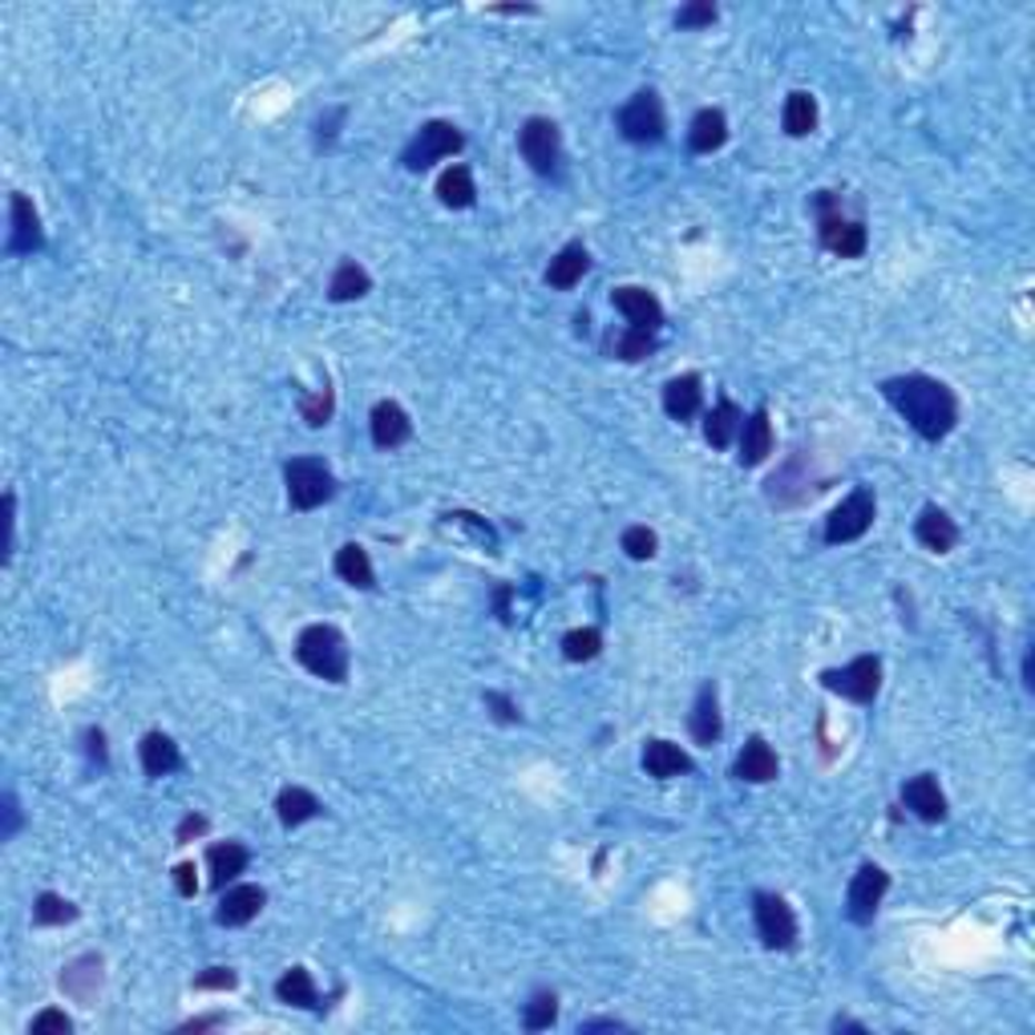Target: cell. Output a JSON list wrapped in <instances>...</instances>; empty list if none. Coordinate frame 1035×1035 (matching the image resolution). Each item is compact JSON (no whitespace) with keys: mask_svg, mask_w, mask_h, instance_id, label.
Instances as JSON below:
<instances>
[{"mask_svg":"<svg viewBox=\"0 0 1035 1035\" xmlns=\"http://www.w3.org/2000/svg\"><path fill=\"white\" fill-rule=\"evenodd\" d=\"M882 397L923 441H943L958 425V401L951 385H943L938 377H926V372L882 380Z\"/></svg>","mask_w":1035,"mask_h":1035,"instance_id":"6da1fadb","label":"cell"},{"mask_svg":"<svg viewBox=\"0 0 1035 1035\" xmlns=\"http://www.w3.org/2000/svg\"><path fill=\"white\" fill-rule=\"evenodd\" d=\"M296 659H300V668H308L316 679H328V684H345L348 668H352L345 635L332 624L303 627V631L296 635Z\"/></svg>","mask_w":1035,"mask_h":1035,"instance_id":"7a4b0ae2","label":"cell"},{"mask_svg":"<svg viewBox=\"0 0 1035 1035\" xmlns=\"http://www.w3.org/2000/svg\"><path fill=\"white\" fill-rule=\"evenodd\" d=\"M813 211H817V239H822L825 251H834V256H842V259H857L866 251V243H869L866 223H862V219H849V215L842 211V199H837L834 190H822V195L813 199Z\"/></svg>","mask_w":1035,"mask_h":1035,"instance_id":"3957f363","label":"cell"},{"mask_svg":"<svg viewBox=\"0 0 1035 1035\" xmlns=\"http://www.w3.org/2000/svg\"><path fill=\"white\" fill-rule=\"evenodd\" d=\"M283 486H288L291 510L300 514L316 510V506H324L336 494L332 469L324 466L320 457H291L288 466H283Z\"/></svg>","mask_w":1035,"mask_h":1035,"instance_id":"277c9868","label":"cell"},{"mask_svg":"<svg viewBox=\"0 0 1035 1035\" xmlns=\"http://www.w3.org/2000/svg\"><path fill=\"white\" fill-rule=\"evenodd\" d=\"M461 146H466V135L454 122H425L401 150V167L417 175V170H429L441 158H454Z\"/></svg>","mask_w":1035,"mask_h":1035,"instance_id":"5b68a950","label":"cell"},{"mask_svg":"<svg viewBox=\"0 0 1035 1035\" xmlns=\"http://www.w3.org/2000/svg\"><path fill=\"white\" fill-rule=\"evenodd\" d=\"M615 126L619 135L635 146H656L664 142V130H668V118H664V101L656 90H639L624 110L615 113Z\"/></svg>","mask_w":1035,"mask_h":1035,"instance_id":"8992f818","label":"cell"},{"mask_svg":"<svg viewBox=\"0 0 1035 1035\" xmlns=\"http://www.w3.org/2000/svg\"><path fill=\"white\" fill-rule=\"evenodd\" d=\"M753 923L768 951H793L797 946V914L780 894L757 890L753 894Z\"/></svg>","mask_w":1035,"mask_h":1035,"instance_id":"52a82bcc","label":"cell"},{"mask_svg":"<svg viewBox=\"0 0 1035 1035\" xmlns=\"http://www.w3.org/2000/svg\"><path fill=\"white\" fill-rule=\"evenodd\" d=\"M518 150H523L526 167L543 175V179H555L558 167H563V135L550 118H526L523 130H518Z\"/></svg>","mask_w":1035,"mask_h":1035,"instance_id":"ba28073f","label":"cell"},{"mask_svg":"<svg viewBox=\"0 0 1035 1035\" xmlns=\"http://www.w3.org/2000/svg\"><path fill=\"white\" fill-rule=\"evenodd\" d=\"M874 514H878L874 494H869L866 486H857V490L849 494V498H842V506H834L829 518H825V543L829 546L857 543V538L874 526Z\"/></svg>","mask_w":1035,"mask_h":1035,"instance_id":"9c48e42d","label":"cell"},{"mask_svg":"<svg viewBox=\"0 0 1035 1035\" xmlns=\"http://www.w3.org/2000/svg\"><path fill=\"white\" fill-rule=\"evenodd\" d=\"M822 684L837 696H846L854 704H874L882 691V659L878 656H857L846 668L822 671Z\"/></svg>","mask_w":1035,"mask_h":1035,"instance_id":"30bf717a","label":"cell"},{"mask_svg":"<svg viewBox=\"0 0 1035 1035\" xmlns=\"http://www.w3.org/2000/svg\"><path fill=\"white\" fill-rule=\"evenodd\" d=\"M886 890H890V874H886L882 866H874V862H866V866L854 874V882H849V890H846V918L849 923L854 926L874 923Z\"/></svg>","mask_w":1035,"mask_h":1035,"instance_id":"8fae6325","label":"cell"},{"mask_svg":"<svg viewBox=\"0 0 1035 1035\" xmlns=\"http://www.w3.org/2000/svg\"><path fill=\"white\" fill-rule=\"evenodd\" d=\"M9 243H4V251L9 256H33V251H41L46 247V227H41V215H37L33 199H24V195H12L9 199Z\"/></svg>","mask_w":1035,"mask_h":1035,"instance_id":"7c38bea8","label":"cell"},{"mask_svg":"<svg viewBox=\"0 0 1035 1035\" xmlns=\"http://www.w3.org/2000/svg\"><path fill=\"white\" fill-rule=\"evenodd\" d=\"M611 303L615 312L627 320V328H639V332H659L664 328V303L656 300V291L624 283V288L611 291Z\"/></svg>","mask_w":1035,"mask_h":1035,"instance_id":"4fadbf2b","label":"cell"},{"mask_svg":"<svg viewBox=\"0 0 1035 1035\" xmlns=\"http://www.w3.org/2000/svg\"><path fill=\"white\" fill-rule=\"evenodd\" d=\"M57 983H61V991H66L73 1003L90 1007V1003L98 999L101 983H106V963H101V955H78L66 971H61V979Z\"/></svg>","mask_w":1035,"mask_h":1035,"instance_id":"5bb4252c","label":"cell"},{"mask_svg":"<svg viewBox=\"0 0 1035 1035\" xmlns=\"http://www.w3.org/2000/svg\"><path fill=\"white\" fill-rule=\"evenodd\" d=\"M736 446H740L736 461H740L745 469L760 466V461L773 454V446H777V434H773V421H768L765 405H760V409H753L745 417V425H740V437H736Z\"/></svg>","mask_w":1035,"mask_h":1035,"instance_id":"9a60e30c","label":"cell"},{"mask_svg":"<svg viewBox=\"0 0 1035 1035\" xmlns=\"http://www.w3.org/2000/svg\"><path fill=\"white\" fill-rule=\"evenodd\" d=\"M777 773H780V760H777V753L768 748L765 736H748L745 748L736 753L733 777L748 780V785H768V780H777Z\"/></svg>","mask_w":1035,"mask_h":1035,"instance_id":"2e32d148","label":"cell"},{"mask_svg":"<svg viewBox=\"0 0 1035 1035\" xmlns=\"http://www.w3.org/2000/svg\"><path fill=\"white\" fill-rule=\"evenodd\" d=\"M902 805L926 825H938L946 817V797L938 789V777H930V773H918L902 785Z\"/></svg>","mask_w":1035,"mask_h":1035,"instance_id":"e0dca14e","label":"cell"},{"mask_svg":"<svg viewBox=\"0 0 1035 1035\" xmlns=\"http://www.w3.org/2000/svg\"><path fill=\"white\" fill-rule=\"evenodd\" d=\"M368 434H372V446L377 449H397L412 437L409 412L397 401H377L372 405V417H368Z\"/></svg>","mask_w":1035,"mask_h":1035,"instance_id":"ac0fdd59","label":"cell"},{"mask_svg":"<svg viewBox=\"0 0 1035 1035\" xmlns=\"http://www.w3.org/2000/svg\"><path fill=\"white\" fill-rule=\"evenodd\" d=\"M688 733L696 745H716V740H720L724 720H720V696H716L713 679L700 684V691H696V704H691V716H688Z\"/></svg>","mask_w":1035,"mask_h":1035,"instance_id":"d6986e66","label":"cell"},{"mask_svg":"<svg viewBox=\"0 0 1035 1035\" xmlns=\"http://www.w3.org/2000/svg\"><path fill=\"white\" fill-rule=\"evenodd\" d=\"M263 902H268V894H263V886H227V894L219 898V910H215V923L219 926H247L251 918H259V910H263Z\"/></svg>","mask_w":1035,"mask_h":1035,"instance_id":"ffe728a7","label":"cell"},{"mask_svg":"<svg viewBox=\"0 0 1035 1035\" xmlns=\"http://www.w3.org/2000/svg\"><path fill=\"white\" fill-rule=\"evenodd\" d=\"M704 405V380L696 377V372H684V377H671L668 385H664V412H668L671 421H691L696 412H700Z\"/></svg>","mask_w":1035,"mask_h":1035,"instance_id":"44dd1931","label":"cell"},{"mask_svg":"<svg viewBox=\"0 0 1035 1035\" xmlns=\"http://www.w3.org/2000/svg\"><path fill=\"white\" fill-rule=\"evenodd\" d=\"M914 538H918L926 550L946 555V550H955V543H958V526L943 506H923L918 523H914Z\"/></svg>","mask_w":1035,"mask_h":1035,"instance_id":"7402d4cb","label":"cell"},{"mask_svg":"<svg viewBox=\"0 0 1035 1035\" xmlns=\"http://www.w3.org/2000/svg\"><path fill=\"white\" fill-rule=\"evenodd\" d=\"M138 760H142V773L150 780L170 777V773H179V768H182L179 745H175L167 733H146L142 745H138Z\"/></svg>","mask_w":1035,"mask_h":1035,"instance_id":"603a6c76","label":"cell"},{"mask_svg":"<svg viewBox=\"0 0 1035 1035\" xmlns=\"http://www.w3.org/2000/svg\"><path fill=\"white\" fill-rule=\"evenodd\" d=\"M740 425H745L740 405H736L733 397H720V401L708 409V417H704V441L713 449H728L736 437H740Z\"/></svg>","mask_w":1035,"mask_h":1035,"instance_id":"cb8c5ba5","label":"cell"},{"mask_svg":"<svg viewBox=\"0 0 1035 1035\" xmlns=\"http://www.w3.org/2000/svg\"><path fill=\"white\" fill-rule=\"evenodd\" d=\"M659 348L656 332H639V328H611L607 340H603V352L611 360H624V365H639Z\"/></svg>","mask_w":1035,"mask_h":1035,"instance_id":"d4e9b609","label":"cell"},{"mask_svg":"<svg viewBox=\"0 0 1035 1035\" xmlns=\"http://www.w3.org/2000/svg\"><path fill=\"white\" fill-rule=\"evenodd\" d=\"M644 773L656 780H671L691 773V757L671 740H647L644 745Z\"/></svg>","mask_w":1035,"mask_h":1035,"instance_id":"484cf974","label":"cell"},{"mask_svg":"<svg viewBox=\"0 0 1035 1035\" xmlns=\"http://www.w3.org/2000/svg\"><path fill=\"white\" fill-rule=\"evenodd\" d=\"M276 813H279V825H283V829H300L303 822L320 817L324 802L312 789H303V785H288V789H279Z\"/></svg>","mask_w":1035,"mask_h":1035,"instance_id":"4316f807","label":"cell"},{"mask_svg":"<svg viewBox=\"0 0 1035 1035\" xmlns=\"http://www.w3.org/2000/svg\"><path fill=\"white\" fill-rule=\"evenodd\" d=\"M276 999L288 1003V1007H300V1012H320V991H316V979L308 967H291L279 975L276 983Z\"/></svg>","mask_w":1035,"mask_h":1035,"instance_id":"83f0119b","label":"cell"},{"mask_svg":"<svg viewBox=\"0 0 1035 1035\" xmlns=\"http://www.w3.org/2000/svg\"><path fill=\"white\" fill-rule=\"evenodd\" d=\"M247 862H251L247 846H239V842H215V846L207 849V866H211L215 890H227V886L247 869Z\"/></svg>","mask_w":1035,"mask_h":1035,"instance_id":"f1b7e54d","label":"cell"},{"mask_svg":"<svg viewBox=\"0 0 1035 1035\" xmlns=\"http://www.w3.org/2000/svg\"><path fill=\"white\" fill-rule=\"evenodd\" d=\"M587 271H590V251L583 243H567L555 259H550V268H546V283L558 288V291H570L583 276H587Z\"/></svg>","mask_w":1035,"mask_h":1035,"instance_id":"f546056e","label":"cell"},{"mask_svg":"<svg viewBox=\"0 0 1035 1035\" xmlns=\"http://www.w3.org/2000/svg\"><path fill=\"white\" fill-rule=\"evenodd\" d=\"M724 142H728V118H724V110H713V106H708V110H700L691 118V126H688L691 155H713Z\"/></svg>","mask_w":1035,"mask_h":1035,"instance_id":"4dcf8cb0","label":"cell"},{"mask_svg":"<svg viewBox=\"0 0 1035 1035\" xmlns=\"http://www.w3.org/2000/svg\"><path fill=\"white\" fill-rule=\"evenodd\" d=\"M336 575L348 583V587L357 590H372L377 587V570H372V558H368V550L360 543H345L340 550H336Z\"/></svg>","mask_w":1035,"mask_h":1035,"instance_id":"1f68e13d","label":"cell"},{"mask_svg":"<svg viewBox=\"0 0 1035 1035\" xmlns=\"http://www.w3.org/2000/svg\"><path fill=\"white\" fill-rule=\"evenodd\" d=\"M368 291H372V276L360 268L357 259H340L332 279H328V300L352 303V300H360V296H368Z\"/></svg>","mask_w":1035,"mask_h":1035,"instance_id":"d6a6232c","label":"cell"},{"mask_svg":"<svg viewBox=\"0 0 1035 1035\" xmlns=\"http://www.w3.org/2000/svg\"><path fill=\"white\" fill-rule=\"evenodd\" d=\"M437 199L446 202V207H454V211H466V207H474V202H478V187H474V175H469V167L454 162V167L441 170V179H437Z\"/></svg>","mask_w":1035,"mask_h":1035,"instance_id":"836d02e7","label":"cell"},{"mask_svg":"<svg viewBox=\"0 0 1035 1035\" xmlns=\"http://www.w3.org/2000/svg\"><path fill=\"white\" fill-rule=\"evenodd\" d=\"M780 126L789 138H809L817 130V98L805 90H793L785 98V110H780Z\"/></svg>","mask_w":1035,"mask_h":1035,"instance_id":"e575fe53","label":"cell"},{"mask_svg":"<svg viewBox=\"0 0 1035 1035\" xmlns=\"http://www.w3.org/2000/svg\"><path fill=\"white\" fill-rule=\"evenodd\" d=\"M78 906L69 898H61V894H53V890H46V894H37V902H33V923L37 926H66V923H73L78 918Z\"/></svg>","mask_w":1035,"mask_h":1035,"instance_id":"d590c367","label":"cell"},{"mask_svg":"<svg viewBox=\"0 0 1035 1035\" xmlns=\"http://www.w3.org/2000/svg\"><path fill=\"white\" fill-rule=\"evenodd\" d=\"M599 651H603L599 627H575V631L563 635V656H567L570 664H587V659H595Z\"/></svg>","mask_w":1035,"mask_h":1035,"instance_id":"8d00e7d4","label":"cell"},{"mask_svg":"<svg viewBox=\"0 0 1035 1035\" xmlns=\"http://www.w3.org/2000/svg\"><path fill=\"white\" fill-rule=\"evenodd\" d=\"M555 1019H558V995L555 991H535L523 1012V1027L526 1032H546V1027H555Z\"/></svg>","mask_w":1035,"mask_h":1035,"instance_id":"74e56055","label":"cell"},{"mask_svg":"<svg viewBox=\"0 0 1035 1035\" xmlns=\"http://www.w3.org/2000/svg\"><path fill=\"white\" fill-rule=\"evenodd\" d=\"M332 412H336V392L324 385V389H316V392H303L300 397V417H303V425L308 429H320V425H328L332 421Z\"/></svg>","mask_w":1035,"mask_h":1035,"instance_id":"f35d334b","label":"cell"},{"mask_svg":"<svg viewBox=\"0 0 1035 1035\" xmlns=\"http://www.w3.org/2000/svg\"><path fill=\"white\" fill-rule=\"evenodd\" d=\"M619 546H624L627 558H635V563H647V558H656L659 538H656V530H647V526H627L624 538H619Z\"/></svg>","mask_w":1035,"mask_h":1035,"instance_id":"ab89813d","label":"cell"},{"mask_svg":"<svg viewBox=\"0 0 1035 1035\" xmlns=\"http://www.w3.org/2000/svg\"><path fill=\"white\" fill-rule=\"evenodd\" d=\"M716 17H720V9H716L713 0H691V4H684L676 12V24L679 29H708Z\"/></svg>","mask_w":1035,"mask_h":1035,"instance_id":"60d3db41","label":"cell"},{"mask_svg":"<svg viewBox=\"0 0 1035 1035\" xmlns=\"http://www.w3.org/2000/svg\"><path fill=\"white\" fill-rule=\"evenodd\" d=\"M345 118H348V110L345 106H336V110H328L320 122H316V146H320V150H328V146L340 138V122H345Z\"/></svg>","mask_w":1035,"mask_h":1035,"instance_id":"b9f144b4","label":"cell"},{"mask_svg":"<svg viewBox=\"0 0 1035 1035\" xmlns=\"http://www.w3.org/2000/svg\"><path fill=\"white\" fill-rule=\"evenodd\" d=\"M481 700H486V708H490V716H494L498 724H518V720H523V713H518V704H514L510 696H506V691H486Z\"/></svg>","mask_w":1035,"mask_h":1035,"instance_id":"7bdbcfd3","label":"cell"},{"mask_svg":"<svg viewBox=\"0 0 1035 1035\" xmlns=\"http://www.w3.org/2000/svg\"><path fill=\"white\" fill-rule=\"evenodd\" d=\"M29 1032H33V1035H46V1032L69 1035V1032H73V1019H69L66 1012H57V1007H49V1012L33 1015V1024H29Z\"/></svg>","mask_w":1035,"mask_h":1035,"instance_id":"ee69618b","label":"cell"},{"mask_svg":"<svg viewBox=\"0 0 1035 1035\" xmlns=\"http://www.w3.org/2000/svg\"><path fill=\"white\" fill-rule=\"evenodd\" d=\"M239 983L231 967H207L202 975H195V991H231Z\"/></svg>","mask_w":1035,"mask_h":1035,"instance_id":"f6af8a7d","label":"cell"},{"mask_svg":"<svg viewBox=\"0 0 1035 1035\" xmlns=\"http://www.w3.org/2000/svg\"><path fill=\"white\" fill-rule=\"evenodd\" d=\"M86 757H90V765L110 768V748H106V733L101 728H86Z\"/></svg>","mask_w":1035,"mask_h":1035,"instance_id":"bcb514c9","label":"cell"},{"mask_svg":"<svg viewBox=\"0 0 1035 1035\" xmlns=\"http://www.w3.org/2000/svg\"><path fill=\"white\" fill-rule=\"evenodd\" d=\"M202 834H207V817H202V813H187L179 822V829H175V842H179V846H190V842Z\"/></svg>","mask_w":1035,"mask_h":1035,"instance_id":"7dc6e473","label":"cell"},{"mask_svg":"<svg viewBox=\"0 0 1035 1035\" xmlns=\"http://www.w3.org/2000/svg\"><path fill=\"white\" fill-rule=\"evenodd\" d=\"M17 546V494H4V563L12 558Z\"/></svg>","mask_w":1035,"mask_h":1035,"instance_id":"c3c4849f","label":"cell"},{"mask_svg":"<svg viewBox=\"0 0 1035 1035\" xmlns=\"http://www.w3.org/2000/svg\"><path fill=\"white\" fill-rule=\"evenodd\" d=\"M175 886H179L182 898H195V894H199V878H195V862H179V866H175Z\"/></svg>","mask_w":1035,"mask_h":1035,"instance_id":"681fc988","label":"cell"},{"mask_svg":"<svg viewBox=\"0 0 1035 1035\" xmlns=\"http://www.w3.org/2000/svg\"><path fill=\"white\" fill-rule=\"evenodd\" d=\"M510 599H514V587L510 583H498V587H494V615H498L501 624H514Z\"/></svg>","mask_w":1035,"mask_h":1035,"instance_id":"f907efd6","label":"cell"},{"mask_svg":"<svg viewBox=\"0 0 1035 1035\" xmlns=\"http://www.w3.org/2000/svg\"><path fill=\"white\" fill-rule=\"evenodd\" d=\"M17 829H21V805H17L12 793H4V842L17 837Z\"/></svg>","mask_w":1035,"mask_h":1035,"instance_id":"816d5d0a","label":"cell"},{"mask_svg":"<svg viewBox=\"0 0 1035 1035\" xmlns=\"http://www.w3.org/2000/svg\"><path fill=\"white\" fill-rule=\"evenodd\" d=\"M211 1027H223V1015H195V1019H187V1024L179 1027V1032H211Z\"/></svg>","mask_w":1035,"mask_h":1035,"instance_id":"f5cc1de1","label":"cell"},{"mask_svg":"<svg viewBox=\"0 0 1035 1035\" xmlns=\"http://www.w3.org/2000/svg\"><path fill=\"white\" fill-rule=\"evenodd\" d=\"M624 1019H587V1024H579V1032H624Z\"/></svg>","mask_w":1035,"mask_h":1035,"instance_id":"db71d44e","label":"cell"},{"mask_svg":"<svg viewBox=\"0 0 1035 1035\" xmlns=\"http://www.w3.org/2000/svg\"><path fill=\"white\" fill-rule=\"evenodd\" d=\"M834 1032H866V1024H857V1019H846V1015H837V1019H834Z\"/></svg>","mask_w":1035,"mask_h":1035,"instance_id":"11a10c76","label":"cell"},{"mask_svg":"<svg viewBox=\"0 0 1035 1035\" xmlns=\"http://www.w3.org/2000/svg\"><path fill=\"white\" fill-rule=\"evenodd\" d=\"M1024 688H1035V679H1032V651L1024 656Z\"/></svg>","mask_w":1035,"mask_h":1035,"instance_id":"9f6ffc18","label":"cell"}]
</instances>
